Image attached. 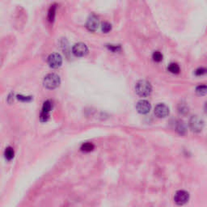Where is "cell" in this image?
<instances>
[{
    "instance_id": "6da1fadb",
    "label": "cell",
    "mask_w": 207,
    "mask_h": 207,
    "mask_svg": "<svg viewBox=\"0 0 207 207\" xmlns=\"http://www.w3.org/2000/svg\"><path fill=\"white\" fill-rule=\"evenodd\" d=\"M61 83V79L60 77L58 74H54V73H51L45 76L43 80V84L44 87L47 89H55L58 88Z\"/></svg>"
},
{
    "instance_id": "7a4b0ae2",
    "label": "cell",
    "mask_w": 207,
    "mask_h": 207,
    "mask_svg": "<svg viewBox=\"0 0 207 207\" xmlns=\"http://www.w3.org/2000/svg\"><path fill=\"white\" fill-rule=\"evenodd\" d=\"M135 91L138 96L142 97H147L151 93L152 87L151 83L147 80H140L136 83Z\"/></svg>"
},
{
    "instance_id": "3957f363",
    "label": "cell",
    "mask_w": 207,
    "mask_h": 207,
    "mask_svg": "<svg viewBox=\"0 0 207 207\" xmlns=\"http://www.w3.org/2000/svg\"><path fill=\"white\" fill-rule=\"evenodd\" d=\"M72 53H74V56L81 58V57H84L88 53V48L86 44L79 42L77 44L74 45L72 48Z\"/></svg>"
},
{
    "instance_id": "277c9868",
    "label": "cell",
    "mask_w": 207,
    "mask_h": 207,
    "mask_svg": "<svg viewBox=\"0 0 207 207\" xmlns=\"http://www.w3.org/2000/svg\"><path fill=\"white\" fill-rule=\"evenodd\" d=\"M48 64L49 67L53 69H57L62 64V58L58 53H51L48 57Z\"/></svg>"
},
{
    "instance_id": "5b68a950",
    "label": "cell",
    "mask_w": 207,
    "mask_h": 207,
    "mask_svg": "<svg viewBox=\"0 0 207 207\" xmlns=\"http://www.w3.org/2000/svg\"><path fill=\"white\" fill-rule=\"evenodd\" d=\"M189 125H190V128H191L193 131L200 132L203 129L204 122L200 118H198V116H193V118L190 119Z\"/></svg>"
},
{
    "instance_id": "8992f818",
    "label": "cell",
    "mask_w": 207,
    "mask_h": 207,
    "mask_svg": "<svg viewBox=\"0 0 207 207\" xmlns=\"http://www.w3.org/2000/svg\"><path fill=\"white\" fill-rule=\"evenodd\" d=\"M189 199V194L188 192L184 191V190H180L176 192L174 197V201L177 205H184L185 203L188 202Z\"/></svg>"
},
{
    "instance_id": "52a82bcc",
    "label": "cell",
    "mask_w": 207,
    "mask_h": 207,
    "mask_svg": "<svg viewBox=\"0 0 207 207\" xmlns=\"http://www.w3.org/2000/svg\"><path fill=\"white\" fill-rule=\"evenodd\" d=\"M154 114L159 118H166L169 114V108L164 103H159L155 106Z\"/></svg>"
},
{
    "instance_id": "ba28073f",
    "label": "cell",
    "mask_w": 207,
    "mask_h": 207,
    "mask_svg": "<svg viewBox=\"0 0 207 207\" xmlns=\"http://www.w3.org/2000/svg\"><path fill=\"white\" fill-rule=\"evenodd\" d=\"M151 103L147 101V100H139L136 105V108L139 113L141 114H147L151 111Z\"/></svg>"
},
{
    "instance_id": "9c48e42d",
    "label": "cell",
    "mask_w": 207,
    "mask_h": 207,
    "mask_svg": "<svg viewBox=\"0 0 207 207\" xmlns=\"http://www.w3.org/2000/svg\"><path fill=\"white\" fill-rule=\"evenodd\" d=\"M86 27L90 32H96L99 27V20L96 16H90L87 21Z\"/></svg>"
},
{
    "instance_id": "30bf717a",
    "label": "cell",
    "mask_w": 207,
    "mask_h": 207,
    "mask_svg": "<svg viewBox=\"0 0 207 207\" xmlns=\"http://www.w3.org/2000/svg\"><path fill=\"white\" fill-rule=\"evenodd\" d=\"M56 11H57V5L53 4L49 7L48 12V20L49 22L50 23H53L54 21V19H55L56 16Z\"/></svg>"
},
{
    "instance_id": "8fae6325",
    "label": "cell",
    "mask_w": 207,
    "mask_h": 207,
    "mask_svg": "<svg viewBox=\"0 0 207 207\" xmlns=\"http://www.w3.org/2000/svg\"><path fill=\"white\" fill-rule=\"evenodd\" d=\"M4 155L6 159H7V160H12L14 158L15 155V151L13 148L11 147H8L6 148L4 152Z\"/></svg>"
},
{
    "instance_id": "7c38bea8",
    "label": "cell",
    "mask_w": 207,
    "mask_h": 207,
    "mask_svg": "<svg viewBox=\"0 0 207 207\" xmlns=\"http://www.w3.org/2000/svg\"><path fill=\"white\" fill-rule=\"evenodd\" d=\"M52 108H53V103L50 100H46L43 103V106H42V113H49L51 110H52Z\"/></svg>"
},
{
    "instance_id": "4fadbf2b",
    "label": "cell",
    "mask_w": 207,
    "mask_h": 207,
    "mask_svg": "<svg viewBox=\"0 0 207 207\" xmlns=\"http://www.w3.org/2000/svg\"><path fill=\"white\" fill-rule=\"evenodd\" d=\"M80 149L81 151L83 152H90L92 151H93V149H94V145L91 143H86L82 145Z\"/></svg>"
},
{
    "instance_id": "5bb4252c",
    "label": "cell",
    "mask_w": 207,
    "mask_h": 207,
    "mask_svg": "<svg viewBox=\"0 0 207 207\" xmlns=\"http://www.w3.org/2000/svg\"><path fill=\"white\" fill-rule=\"evenodd\" d=\"M168 70L172 74H178L180 72V67L179 65L176 64V63H171L169 66H168Z\"/></svg>"
},
{
    "instance_id": "9a60e30c",
    "label": "cell",
    "mask_w": 207,
    "mask_h": 207,
    "mask_svg": "<svg viewBox=\"0 0 207 207\" xmlns=\"http://www.w3.org/2000/svg\"><path fill=\"white\" fill-rule=\"evenodd\" d=\"M176 130L179 132L180 133H184L186 132V127H185V125L184 124V122H178V124L176 125Z\"/></svg>"
},
{
    "instance_id": "2e32d148",
    "label": "cell",
    "mask_w": 207,
    "mask_h": 207,
    "mask_svg": "<svg viewBox=\"0 0 207 207\" xmlns=\"http://www.w3.org/2000/svg\"><path fill=\"white\" fill-rule=\"evenodd\" d=\"M152 58L154 62H160L163 60V54H162L159 51H155L153 55H152Z\"/></svg>"
},
{
    "instance_id": "e0dca14e",
    "label": "cell",
    "mask_w": 207,
    "mask_h": 207,
    "mask_svg": "<svg viewBox=\"0 0 207 207\" xmlns=\"http://www.w3.org/2000/svg\"><path fill=\"white\" fill-rule=\"evenodd\" d=\"M206 86L205 85H200L198 86L197 89H196V92L198 93V95H200V96H205L206 94Z\"/></svg>"
},
{
    "instance_id": "ac0fdd59",
    "label": "cell",
    "mask_w": 207,
    "mask_h": 207,
    "mask_svg": "<svg viewBox=\"0 0 207 207\" xmlns=\"http://www.w3.org/2000/svg\"><path fill=\"white\" fill-rule=\"evenodd\" d=\"M101 29L104 33H108L112 29V25L108 22H103L101 24Z\"/></svg>"
},
{
    "instance_id": "d6986e66",
    "label": "cell",
    "mask_w": 207,
    "mask_h": 207,
    "mask_svg": "<svg viewBox=\"0 0 207 207\" xmlns=\"http://www.w3.org/2000/svg\"><path fill=\"white\" fill-rule=\"evenodd\" d=\"M16 98H17L20 101H22V102H29L32 100V96H22V95L17 96Z\"/></svg>"
},
{
    "instance_id": "ffe728a7",
    "label": "cell",
    "mask_w": 207,
    "mask_h": 207,
    "mask_svg": "<svg viewBox=\"0 0 207 207\" xmlns=\"http://www.w3.org/2000/svg\"><path fill=\"white\" fill-rule=\"evenodd\" d=\"M108 49L109 50H111L113 53H116V52H119V51L122 50V47L120 45H108Z\"/></svg>"
},
{
    "instance_id": "44dd1931",
    "label": "cell",
    "mask_w": 207,
    "mask_h": 207,
    "mask_svg": "<svg viewBox=\"0 0 207 207\" xmlns=\"http://www.w3.org/2000/svg\"><path fill=\"white\" fill-rule=\"evenodd\" d=\"M205 71H206V70L205 68H202V67H201V68H198V69L196 70L195 71V74L198 76H201L203 75V74H205Z\"/></svg>"
},
{
    "instance_id": "7402d4cb",
    "label": "cell",
    "mask_w": 207,
    "mask_h": 207,
    "mask_svg": "<svg viewBox=\"0 0 207 207\" xmlns=\"http://www.w3.org/2000/svg\"><path fill=\"white\" fill-rule=\"evenodd\" d=\"M179 111H180V113H187L189 110H188V108H187L186 106L184 107L183 103H180V104Z\"/></svg>"
}]
</instances>
